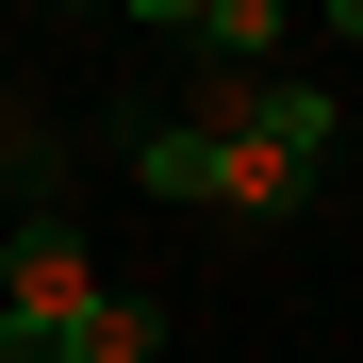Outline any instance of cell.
Instances as JSON below:
<instances>
[{"instance_id": "1", "label": "cell", "mask_w": 363, "mask_h": 363, "mask_svg": "<svg viewBox=\"0 0 363 363\" xmlns=\"http://www.w3.org/2000/svg\"><path fill=\"white\" fill-rule=\"evenodd\" d=\"M99 314V248L67 215V182H50V149L17 165V231H0V363H67V330Z\"/></svg>"}, {"instance_id": "2", "label": "cell", "mask_w": 363, "mask_h": 363, "mask_svg": "<svg viewBox=\"0 0 363 363\" xmlns=\"http://www.w3.org/2000/svg\"><path fill=\"white\" fill-rule=\"evenodd\" d=\"M67 363H165V314L149 297H99V314L67 330Z\"/></svg>"}, {"instance_id": "3", "label": "cell", "mask_w": 363, "mask_h": 363, "mask_svg": "<svg viewBox=\"0 0 363 363\" xmlns=\"http://www.w3.org/2000/svg\"><path fill=\"white\" fill-rule=\"evenodd\" d=\"M0 165H33V149H0Z\"/></svg>"}]
</instances>
